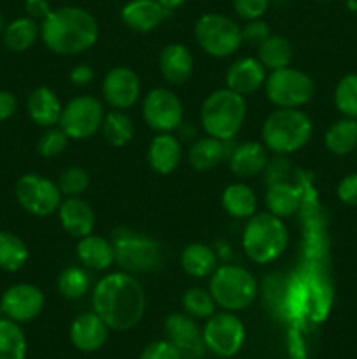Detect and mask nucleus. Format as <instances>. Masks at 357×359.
Masks as SVG:
<instances>
[{
  "label": "nucleus",
  "mask_w": 357,
  "mask_h": 359,
  "mask_svg": "<svg viewBox=\"0 0 357 359\" xmlns=\"http://www.w3.org/2000/svg\"><path fill=\"white\" fill-rule=\"evenodd\" d=\"M93 311L115 332H128L146 314V291L133 273L119 270L98 279L93 287Z\"/></svg>",
  "instance_id": "1"
},
{
  "label": "nucleus",
  "mask_w": 357,
  "mask_h": 359,
  "mask_svg": "<svg viewBox=\"0 0 357 359\" xmlns=\"http://www.w3.org/2000/svg\"><path fill=\"white\" fill-rule=\"evenodd\" d=\"M100 35L98 21L90 11L79 6L52 9L41 21V41L58 56H77L93 48Z\"/></svg>",
  "instance_id": "2"
},
{
  "label": "nucleus",
  "mask_w": 357,
  "mask_h": 359,
  "mask_svg": "<svg viewBox=\"0 0 357 359\" xmlns=\"http://www.w3.org/2000/svg\"><path fill=\"white\" fill-rule=\"evenodd\" d=\"M289 245V228L282 217L272 212H255L241 231V249L255 265H270L286 252Z\"/></svg>",
  "instance_id": "3"
},
{
  "label": "nucleus",
  "mask_w": 357,
  "mask_h": 359,
  "mask_svg": "<svg viewBox=\"0 0 357 359\" xmlns=\"http://www.w3.org/2000/svg\"><path fill=\"white\" fill-rule=\"evenodd\" d=\"M314 135V123L301 109H279L266 116L261 126L262 144L276 156L303 149Z\"/></svg>",
  "instance_id": "4"
},
{
  "label": "nucleus",
  "mask_w": 357,
  "mask_h": 359,
  "mask_svg": "<svg viewBox=\"0 0 357 359\" xmlns=\"http://www.w3.org/2000/svg\"><path fill=\"white\" fill-rule=\"evenodd\" d=\"M247 118L245 97L234 93L230 88H219L206 95L200 107V123L205 135L230 142L244 126Z\"/></svg>",
  "instance_id": "5"
},
{
  "label": "nucleus",
  "mask_w": 357,
  "mask_h": 359,
  "mask_svg": "<svg viewBox=\"0 0 357 359\" xmlns=\"http://www.w3.org/2000/svg\"><path fill=\"white\" fill-rule=\"evenodd\" d=\"M209 291L217 307L238 312L251 307L258 297V280L240 265H220L209 277Z\"/></svg>",
  "instance_id": "6"
},
{
  "label": "nucleus",
  "mask_w": 357,
  "mask_h": 359,
  "mask_svg": "<svg viewBox=\"0 0 357 359\" xmlns=\"http://www.w3.org/2000/svg\"><path fill=\"white\" fill-rule=\"evenodd\" d=\"M195 39L212 58H230L241 48V27L220 13H205L196 20Z\"/></svg>",
  "instance_id": "7"
},
{
  "label": "nucleus",
  "mask_w": 357,
  "mask_h": 359,
  "mask_svg": "<svg viewBox=\"0 0 357 359\" xmlns=\"http://www.w3.org/2000/svg\"><path fill=\"white\" fill-rule=\"evenodd\" d=\"M115 265L128 273L154 272L161 266V245L147 235L119 228L112 235Z\"/></svg>",
  "instance_id": "8"
},
{
  "label": "nucleus",
  "mask_w": 357,
  "mask_h": 359,
  "mask_svg": "<svg viewBox=\"0 0 357 359\" xmlns=\"http://www.w3.org/2000/svg\"><path fill=\"white\" fill-rule=\"evenodd\" d=\"M265 93L279 109H301L314 98L315 83L307 72L293 67L273 70L265 83Z\"/></svg>",
  "instance_id": "9"
},
{
  "label": "nucleus",
  "mask_w": 357,
  "mask_h": 359,
  "mask_svg": "<svg viewBox=\"0 0 357 359\" xmlns=\"http://www.w3.org/2000/svg\"><path fill=\"white\" fill-rule=\"evenodd\" d=\"M16 202L24 212L35 217H48L58 212L63 195L52 179L42 174L21 175L14 186Z\"/></svg>",
  "instance_id": "10"
},
{
  "label": "nucleus",
  "mask_w": 357,
  "mask_h": 359,
  "mask_svg": "<svg viewBox=\"0 0 357 359\" xmlns=\"http://www.w3.org/2000/svg\"><path fill=\"white\" fill-rule=\"evenodd\" d=\"M105 118V107L91 95H79L63 105L58 126L70 140H88L100 132Z\"/></svg>",
  "instance_id": "11"
},
{
  "label": "nucleus",
  "mask_w": 357,
  "mask_h": 359,
  "mask_svg": "<svg viewBox=\"0 0 357 359\" xmlns=\"http://www.w3.org/2000/svg\"><path fill=\"white\" fill-rule=\"evenodd\" d=\"M142 118L156 133H174L184 121V105L168 88H154L142 100Z\"/></svg>",
  "instance_id": "12"
},
{
  "label": "nucleus",
  "mask_w": 357,
  "mask_h": 359,
  "mask_svg": "<svg viewBox=\"0 0 357 359\" xmlns=\"http://www.w3.org/2000/svg\"><path fill=\"white\" fill-rule=\"evenodd\" d=\"M205 347L217 358H233L245 342V326L233 312H214L203 328Z\"/></svg>",
  "instance_id": "13"
},
{
  "label": "nucleus",
  "mask_w": 357,
  "mask_h": 359,
  "mask_svg": "<svg viewBox=\"0 0 357 359\" xmlns=\"http://www.w3.org/2000/svg\"><path fill=\"white\" fill-rule=\"evenodd\" d=\"M46 305L41 287L30 283H18L7 287L0 297V312L4 318L23 325L37 319Z\"/></svg>",
  "instance_id": "14"
},
{
  "label": "nucleus",
  "mask_w": 357,
  "mask_h": 359,
  "mask_svg": "<svg viewBox=\"0 0 357 359\" xmlns=\"http://www.w3.org/2000/svg\"><path fill=\"white\" fill-rule=\"evenodd\" d=\"M140 77L130 67H112L102 81V98L111 109L128 111L140 100Z\"/></svg>",
  "instance_id": "15"
},
{
  "label": "nucleus",
  "mask_w": 357,
  "mask_h": 359,
  "mask_svg": "<svg viewBox=\"0 0 357 359\" xmlns=\"http://www.w3.org/2000/svg\"><path fill=\"white\" fill-rule=\"evenodd\" d=\"M164 332H167L168 340L182 354V359H198L205 353L203 333L188 314L174 312L168 316L164 319Z\"/></svg>",
  "instance_id": "16"
},
{
  "label": "nucleus",
  "mask_w": 357,
  "mask_h": 359,
  "mask_svg": "<svg viewBox=\"0 0 357 359\" xmlns=\"http://www.w3.org/2000/svg\"><path fill=\"white\" fill-rule=\"evenodd\" d=\"M266 77L268 70L262 67L258 56H241L227 67L224 79H226V88L241 97H248L265 86Z\"/></svg>",
  "instance_id": "17"
},
{
  "label": "nucleus",
  "mask_w": 357,
  "mask_h": 359,
  "mask_svg": "<svg viewBox=\"0 0 357 359\" xmlns=\"http://www.w3.org/2000/svg\"><path fill=\"white\" fill-rule=\"evenodd\" d=\"M58 219L63 230L74 238H83L94 231L97 216L83 196H65L58 207Z\"/></svg>",
  "instance_id": "18"
},
{
  "label": "nucleus",
  "mask_w": 357,
  "mask_h": 359,
  "mask_svg": "<svg viewBox=\"0 0 357 359\" xmlns=\"http://www.w3.org/2000/svg\"><path fill=\"white\" fill-rule=\"evenodd\" d=\"M160 74L170 86H182L191 79L195 72V58L188 46L181 42L167 44L158 58Z\"/></svg>",
  "instance_id": "19"
},
{
  "label": "nucleus",
  "mask_w": 357,
  "mask_h": 359,
  "mask_svg": "<svg viewBox=\"0 0 357 359\" xmlns=\"http://www.w3.org/2000/svg\"><path fill=\"white\" fill-rule=\"evenodd\" d=\"M170 11L158 0H128L121 7V21L133 32L147 34L153 32L167 20Z\"/></svg>",
  "instance_id": "20"
},
{
  "label": "nucleus",
  "mask_w": 357,
  "mask_h": 359,
  "mask_svg": "<svg viewBox=\"0 0 357 359\" xmlns=\"http://www.w3.org/2000/svg\"><path fill=\"white\" fill-rule=\"evenodd\" d=\"M108 326L97 312H84L74 319L70 326V342L83 353H94L102 349L108 339Z\"/></svg>",
  "instance_id": "21"
},
{
  "label": "nucleus",
  "mask_w": 357,
  "mask_h": 359,
  "mask_svg": "<svg viewBox=\"0 0 357 359\" xmlns=\"http://www.w3.org/2000/svg\"><path fill=\"white\" fill-rule=\"evenodd\" d=\"M182 160V144L174 133H156L147 146V165L158 175H170Z\"/></svg>",
  "instance_id": "22"
},
{
  "label": "nucleus",
  "mask_w": 357,
  "mask_h": 359,
  "mask_svg": "<svg viewBox=\"0 0 357 359\" xmlns=\"http://www.w3.org/2000/svg\"><path fill=\"white\" fill-rule=\"evenodd\" d=\"M227 167L234 177L251 179L262 174L268 167V149L262 142H244L231 151Z\"/></svg>",
  "instance_id": "23"
},
{
  "label": "nucleus",
  "mask_w": 357,
  "mask_h": 359,
  "mask_svg": "<svg viewBox=\"0 0 357 359\" xmlns=\"http://www.w3.org/2000/svg\"><path fill=\"white\" fill-rule=\"evenodd\" d=\"M76 255L80 265L93 272H105L115 265V252L112 241L102 235H86L79 238L76 245Z\"/></svg>",
  "instance_id": "24"
},
{
  "label": "nucleus",
  "mask_w": 357,
  "mask_h": 359,
  "mask_svg": "<svg viewBox=\"0 0 357 359\" xmlns=\"http://www.w3.org/2000/svg\"><path fill=\"white\" fill-rule=\"evenodd\" d=\"M63 104L49 86H37L27 97L28 118L41 128L56 126L62 118Z\"/></svg>",
  "instance_id": "25"
},
{
  "label": "nucleus",
  "mask_w": 357,
  "mask_h": 359,
  "mask_svg": "<svg viewBox=\"0 0 357 359\" xmlns=\"http://www.w3.org/2000/svg\"><path fill=\"white\" fill-rule=\"evenodd\" d=\"M220 205L233 219H248L258 212V196L245 182H231L220 193Z\"/></svg>",
  "instance_id": "26"
},
{
  "label": "nucleus",
  "mask_w": 357,
  "mask_h": 359,
  "mask_svg": "<svg viewBox=\"0 0 357 359\" xmlns=\"http://www.w3.org/2000/svg\"><path fill=\"white\" fill-rule=\"evenodd\" d=\"M226 142L216 137H200L189 146L188 163L198 172H209L226 160Z\"/></svg>",
  "instance_id": "27"
},
{
  "label": "nucleus",
  "mask_w": 357,
  "mask_h": 359,
  "mask_svg": "<svg viewBox=\"0 0 357 359\" xmlns=\"http://www.w3.org/2000/svg\"><path fill=\"white\" fill-rule=\"evenodd\" d=\"M265 205L268 212L282 219L294 216L301 207L300 188L287 181L272 182L265 193Z\"/></svg>",
  "instance_id": "28"
},
{
  "label": "nucleus",
  "mask_w": 357,
  "mask_h": 359,
  "mask_svg": "<svg viewBox=\"0 0 357 359\" xmlns=\"http://www.w3.org/2000/svg\"><path fill=\"white\" fill-rule=\"evenodd\" d=\"M41 39V23L28 16L13 20L4 27L2 41L10 53H24Z\"/></svg>",
  "instance_id": "29"
},
{
  "label": "nucleus",
  "mask_w": 357,
  "mask_h": 359,
  "mask_svg": "<svg viewBox=\"0 0 357 359\" xmlns=\"http://www.w3.org/2000/svg\"><path fill=\"white\" fill-rule=\"evenodd\" d=\"M181 266L192 279H206L219 265H217V256L212 248L202 242H192L182 249Z\"/></svg>",
  "instance_id": "30"
},
{
  "label": "nucleus",
  "mask_w": 357,
  "mask_h": 359,
  "mask_svg": "<svg viewBox=\"0 0 357 359\" xmlns=\"http://www.w3.org/2000/svg\"><path fill=\"white\" fill-rule=\"evenodd\" d=\"M324 146L336 156H346L357 149V119L342 118L324 133Z\"/></svg>",
  "instance_id": "31"
},
{
  "label": "nucleus",
  "mask_w": 357,
  "mask_h": 359,
  "mask_svg": "<svg viewBox=\"0 0 357 359\" xmlns=\"http://www.w3.org/2000/svg\"><path fill=\"white\" fill-rule=\"evenodd\" d=\"M294 56L293 44L284 35L272 34L261 46L258 48V60L262 63L268 72L273 70L286 69L290 65Z\"/></svg>",
  "instance_id": "32"
},
{
  "label": "nucleus",
  "mask_w": 357,
  "mask_h": 359,
  "mask_svg": "<svg viewBox=\"0 0 357 359\" xmlns=\"http://www.w3.org/2000/svg\"><path fill=\"white\" fill-rule=\"evenodd\" d=\"M28 258L30 251L23 238L9 230H0V270L7 273L20 272Z\"/></svg>",
  "instance_id": "33"
},
{
  "label": "nucleus",
  "mask_w": 357,
  "mask_h": 359,
  "mask_svg": "<svg viewBox=\"0 0 357 359\" xmlns=\"http://www.w3.org/2000/svg\"><path fill=\"white\" fill-rule=\"evenodd\" d=\"M100 132L108 146L125 147L126 144L132 142L133 135H135V125H133L132 118L126 114V111L112 109V111L105 112Z\"/></svg>",
  "instance_id": "34"
},
{
  "label": "nucleus",
  "mask_w": 357,
  "mask_h": 359,
  "mask_svg": "<svg viewBox=\"0 0 357 359\" xmlns=\"http://www.w3.org/2000/svg\"><path fill=\"white\" fill-rule=\"evenodd\" d=\"M91 284L93 283H91L90 272L83 265L66 266V269L59 272L58 280H56L58 293L63 298H66V300H79V298H83L91 290Z\"/></svg>",
  "instance_id": "35"
},
{
  "label": "nucleus",
  "mask_w": 357,
  "mask_h": 359,
  "mask_svg": "<svg viewBox=\"0 0 357 359\" xmlns=\"http://www.w3.org/2000/svg\"><path fill=\"white\" fill-rule=\"evenodd\" d=\"M27 337L18 323L0 318V359L27 358Z\"/></svg>",
  "instance_id": "36"
},
{
  "label": "nucleus",
  "mask_w": 357,
  "mask_h": 359,
  "mask_svg": "<svg viewBox=\"0 0 357 359\" xmlns=\"http://www.w3.org/2000/svg\"><path fill=\"white\" fill-rule=\"evenodd\" d=\"M216 302L209 290L203 287H189L182 294V309L192 319H209L216 312Z\"/></svg>",
  "instance_id": "37"
},
{
  "label": "nucleus",
  "mask_w": 357,
  "mask_h": 359,
  "mask_svg": "<svg viewBox=\"0 0 357 359\" xmlns=\"http://www.w3.org/2000/svg\"><path fill=\"white\" fill-rule=\"evenodd\" d=\"M335 105L345 118L357 119V72L346 74L335 88Z\"/></svg>",
  "instance_id": "38"
},
{
  "label": "nucleus",
  "mask_w": 357,
  "mask_h": 359,
  "mask_svg": "<svg viewBox=\"0 0 357 359\" xmlns=\"http://www.w3.org/2000/svg\"><path fill=\"white\" fill-rule=\"evenodd\" d=\"M59 191L63 196H83V193L90 188V174L83 167H66L58 175Z\"/></svg>",
  "instance_id": "39"
},
{
  "label": "nucleus",
  "mask_w": 357,
  "mask_h": 359,
  "mask_svg": "<svg viewBox=\"0 0 357 359\" xmlns=\"http://www.w3.org/2000/svg\"><path fill=\"white\" fill-rule=\"evenodd\" d=\"M70 139L58 125L44 130L37 140V151L42 158H56L66 149Z\"/></svg>",
  "instance_id": "40"
},
{
  "label": "nucleus",
  "mask_w": 357,
  "mask_h": 359,
  "mask_svg": "<svg viewBox=\"0 0 357 359\" xmlns=\"http://www.w3.org/2000/svg\"><path fill=\"white\" fill-rule=\"evenodd\" d=\"M231 4L240 20L252 21L265 16L272 0H231Z\"/></svg>",
  "instance_id": "41"
},
{
  "label": "nucleus",
  "mask_w": 357,
  "mask_h": 359,
  "mask_svg": "<svg viewBox=\"0 0 357 359\" xmlns=\"http://www.w3.org/2000/svg\"><path fill=\"white\" fill-rule=\"evenodd\" d=\"M270 35H272V30H270L268 23L262 20L245 21V25L241 27V41L244 44L254 46V48H259Z\"/></svg>",
  "instance_id": "42"
},
{
  "label": "nucleus",
  "mask_w": 357,
  "mask_h": 359,
  "mask_svg": "<svg viewBox=\"0 0 357 359\" xmlns=\"http://www.w3.org/2000/svg\"><path fill=\"white\" fill-rule=\"evenodd\" d=\"M140 359H182V354L170 340H158L142 351Z\"/></svg>",
  "instance_id": "43"
},
{
  "label": "nucleus",
  "mask_w": 357,
  "mask_h": 359,
  "mask_svg": "<svg viewBox=\"0 0 357 359\" xmlns=\"http://www.w3.org/2000/svg\"><path fill=\"white\" fill-rule=\"evenodd\" d=\"M336 193H338L340 202H343L349 207H357V172L356 174L345 175L340 181Z\"/></svg>",
  "instance_id": "44"
},
{
  "label": "nucleus",
  "mask_w": 357,
  "mask_h": 359,
  "mask_svg": "<svg viewBox=\"0 0 357 359\" xmlns=\"http://www.w3.org/2000/svg\"><path fill=\"white\" fill-rule=\"evenodd\" d=\"M52 11L49 0H24V13L28 18L35 21H44Z\"/></svg>",
  "instance_id": "45"
},
{
  "label": "nucleus",
  "mask_w": 357,
  "mask_h": 359,
  "mask_svg": "<svg viewBox=\"0 0 357 359\" xmlns=\"http://www.w3.org/2000/svg\"><path fill=\"white\" fill-rule=\"evenodd\" d=\"M69 79L74 86L84 88V86H88V84L93 83L94 70L91 69L88 63H79V65H76L72 70H70Z\"/></svg>",
  "instance_id": "46"
},
{
  "label": "nucleus",
  "mask_w": 357,
  "mask_h": 359,
  "mask_svg": "<svg viewBox=\"0 0 357 359\" xmlns=\"http://www.w3.org/2000/svg\"><path fill=\"white\" fill-rule=\"evenodd\" d=\"M18 111V98L13 91L0 90V123L13 118Z\"/></svg>",
  "instance_id": "47"
},
{
  "label": "nucleus",
  "mask_w": 357,
  "mask_h": 359,
  "mask_svg": "<svg viewBox=\"0 0 357 359\" xmlns=\"http://www.w3.org/2000/svg\"><path fill=\"white\" fill-rule=\"evenodd\" d=\"M289 353L293 359H307L304 358V347L301 342V337L298 335V332H293L289 335Z\"/></svg>",
  "instance_id": "48"
},
{
  "label": "nucleus",
  "mask_w": 357,
  "mask_h": 359,
  "mask_svg": "<svg viewBox=\"0 0 357 359\" xmlns=\"http://www.w3.org/2000/svg\"><path fill=\"white\" fill-rule=\"evenodd\" d=\"M158 2H160L163 7H167L168 11H174V9H178V7L184 6L188 0H158Z\"/></svg>",
  "instance_id": "49"
},
{
  "label": "nucleus",
  "mask_w": 357,
  "mask_h": 359,
  "mask_svg": "<svg viewBox=\"0 0 357 359\" xmlns=\"http://www.w3.org/2000/svg\"><path fill=\"white\" fill-rule=\"evenodd\" d=\"M4 27H6V23H4V14H2V11H0V37H2Z\"/></svg>",
  "instance_id": "50"
},
{
  "label": "nucleus",
  "mask_w": 357,
  "mask_h": 359,
  "mask_svg": "<svg viewBox=\"0 0 357 359\" xmlns=\"http://www.w3.org/2000/svg\"><path fill=\"white\" fill-rule=\"evenodd\" d=\"M314 2H321L322 4V2H329V0H314Z\"/></svg>",
  "instance_id": "51"
},
{
  "label": "nucleus",
  "mask_w": 357,
  "mask_h": 359,
  "mask_svg": "<svg viewBox=\"0 0 357 359\" xmlns=\"http://www.w3.org/2000/svg\"><path fill=\"white\" fill-rule=\"evenodd\" d=\"M0 314H2V312H0Z\"/></svg>",
  "instance_id": "52"
}]
</instances>
